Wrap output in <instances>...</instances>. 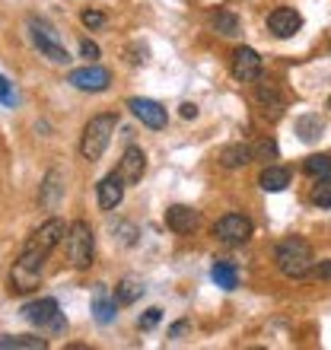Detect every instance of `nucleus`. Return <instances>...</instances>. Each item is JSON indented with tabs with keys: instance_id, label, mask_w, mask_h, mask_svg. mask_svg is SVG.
<instances>
[{
	"instance_id": "obj_1",
	"label": "nucleus",
	"mask_w": 331,
	"mask_h": 350,
	"mask_svg": "<svg viewBox=\"0 0 331 350\" xmlns=\"http://www.w3.org/2000/svg\"><path fill=\"white\" fill-rule=\"evenodd\" d=\"M64 236H67V223L57 220V217L45 220L29 236L23 252H19V261L13 265V274H10V290H13V293H32V290H36L38 280H42L45 258L64 242Z\"/></svg>"
},
{
	"instance_id": "obj_2",
	"label": "nucleus",
	"mask_w": 331,
	"mask_h": 350,
	"mask_svg": "<svg viewBox=\"0 0 331 350\" xmlns=\"http://www.w3.org/2000/svg\"><path fill=\"white\" fill-rule=\"evenodd\" d=\"M274 261H277V271L284 277H290V280H300V277H306L315 267L313 245L306 239H300V236H290V239L280 242L274 249Z\"/></svg>"
},
{
	"instance_id": "obj_3",
	"label": "nucleus",
	"mask_w": 331,
	"mask_h": 350,
	"mask_svg": "<svg viewBox=\"0 0 331 350\" xmlns=\"http://www.w3.org/2000/svg\"><path fill=\"white\" fill-rule=\"evenodd\" d=\"M115 124H118V118H115L111 111H105V115H96V118L86 121L83 137H80V157L90 159V163L102 159V153H105V147H109L111 134H115Z\"/></svg>"
},
{
	"instance_id": "obj_4",
	"label": "nucleus",
	"mask_w": 331,
	"mask_h": 350,
	"mask_svg": "<svg viewBox=\"0 0 331 350\" xmlns=\"http://www.w3.org/2000/svg\"><path fill=\"white\" fill-rule=\"evenodd\" d=\"M64 245H67V258L77 271H86L92 265V249H96V236H92V226L86 220H74L67 226V236H64Z\"/></svg>"
},
{
	"instance_id": "obj_5",
	"label": "nucleus",
	"mask_w": 331,
	"mask_h": 350,
	"mask_svg": "<svg viewBox=\"0 0 331 350\" xmlns=\"http://www.w3.org/2000/svg\"><path fill=\"white\" fill-rule=\"evenodd\" d=\"M29 36H32V45L48 57V61H55V64H67L70 55H67L64 42L57 36V29L42 16H29Z\"/></svg>"
},
{
	"instance_id": "obj_6",
	"label": "nucleus",
	"mask_w": 331,
	"mask_h": 350,
	"mask_svg": "<svg viewBox=\"0 0 331 350\" xmlns=\"http://www.w3.org/2000/svg\"><path fill=\"white\" fill-rule=\"evenodd\" d=\"M252 232H255V223L248 220L246 213H226L213 223V236L223 245H242V242L252 239Z\"/></svg>"
},
{
	"instance_id": "obj_7",
	"label": "nucleus",
	"mask_w": 331,
	"mask_h": 350,
	"mask_svg": "<svg viewBox=\"0 0 331 350\" xmlns=\"http://www.w3.org/2000/svg\"><path fill=\"white\" fill-rule=\"evenodd\" d=\"M23 315L36 328H51V332L64 328V315H61V306H57L55 296H45V299H36V303L23 306Z\"/></svg>"
},
{
	"instance_id": "obj_8",
	"label": "nucleus",
	"mask_w": 331,
	"mask_h": 350,
	"mask_svg": "<svg viewBox=\"0 0 331 350\" xmlns=\"http://www.w3.org/2000/svg\"><path fill=\"white\" fill-rule=\"evenodd\" d=\"M67 83L77 86L80 92H105L111 83V74L99 64H86V67L70 70V74H67Z\"/></svg>"
},
{
	"instance_id": "obj_9",
	"label": "nucleus",
	"mask_w": 331,
	"mask_h": 350,
	"mask_svg": "<svg viewBox=\"0 0 331 350\" xmlns=\"http://www.w3.org/2000/svg\"><path fill=\"white\" fill-rule=\"evenodd\" d=\"M230 70L239 83H255L258 77H261V55L248 45L236 48V51H233V61H230Z\"/></svg>"
},
{
	"instance_id": "obj_10",
	"label": "nucleus",
	"mask_w": 331,
	"mask_h": 350,
	"mask_svg": "<svg viewBox=\"0 0 331 350\" xmlns=\"http://www.w3.org/2000/svg\"><path fill=\"white\" fill-rule=\"evenodd\" d=\"M267 29H271V36H277V38H293L296 32L303 29V16H300L293 7H277L267 13Z\"/></svg>"
},
{
	"instance_id": "obj_11",
	"label": "nucleus",
	"mask_w": 331,
	"mask_h": 350,
	"mask_svg": "<svg viewBox=\"0 0 331 350\" xmlns=\"http://www.w3.org/2000/svg\"><path fill=\"white\" fill-rule=\"evenodd\" d=\"M128 109H131V115H134L140 124H147V128H153V131H163L166 121H169L166 109L159 105V102H153V99H131Z\"/></svg>"
},
{
	"instance_id": "obj_12",
	"label": "nucleus",
	"mask_w": 331,
	"mask_h": 350,
	"mask_svg": "<svg viewBox=\"0 0 331 350\" xmlns=\"http://www.w3.org/2000/svg\"><path fill=\"white\" fill-rule=\"evenodd\" d=\"M115 172L121 175V182L124 185H137L140 178H144V172H147V153L140 147H128L124 153H121V163Z\"/></svg>"
},
{
	"instance_id": "obj_13",
	"label": "nucleus",
	"mask_w": 331,
	"mask_h": 350,
	"mask_svg": "<svg viewBox=\"0 0 331 350\" xmlns=\"http://www.w3.org/2000/svg\"><path fill=\"white\" fill-rule=\"evenodd\" d=\"M198 223H201V213L194 211V207L175 204V207H169V211H166V226H169L172 232H178V236L194 232V230H198Z\"/></svg>"
},
{
	"instance_id": "obj_14",
	"label": "nucleus",
	"mask_w": 331,
	"mask_h": 350,
	"mask_svg": "<svg viewBox=\"0 0 331 350\" xmlns=\"http://www.w3.org/2000/svg\"><path fill=\"white\" fill-rule=\"evenodd\" d=\"M92 315H96L99 325H111L115 315H118V299L109 296V286L105 284H96V290H92Z\"/></svg>"
},
{
	"instance_id": "obj_15",
	"label": "nucleus",
	"mask_w": 331,
	"mask_h": 350,
	"mask_svg": "<svg viewBox=\"0 0 331 350\" xmlns=\"http://www.w3.org/2000/svg\"><path fill=\"white\" fill-rule=\"evenodd\" d=\"M124 188H128V185L121 182L118 172L105 175V178L99 182V207L102 211H115V207L124 201Z\"/></svg>"
},
{
	"instance_id": "obj_16",
	"label": "nucleus",
	"mask_w": 331,
	"mask_h": 350,
	"mask_svg": "<svg viewBox=\"0 0 331 350\" xmlns=\"http://www.w3.org/2000/svg\"><path fill=\"white\" fill-rule=\"evenodd\" d=\"M252 147L248 144H226V147L220 150V166L223 169H242L252 163Z\"/></svg>"
},
{
	"instance_id": "obj_17",
	"label": "nucleus",
	"mask_w": 331,
	"mask_h": 350,
	"mask_svg": "<svg viewBox=\"0 0 331 350\" xmlns=\"http://www.w3.org/2000/svg\"><path fill=\"white\" fill-rule=\"evenodd\" d=\"M64 175H61V169H51V172L45 175V185H42V194H38V201L45 204V207H55L57 201H61V194H64Z\"/></svg>"
},
{
	"instance_id": "obj_18",
	"label": "nucleus",
	"mask_w": 331,
	"mask_h": 350,
	"mask_svg": "<svg viewBox=\"0 0 331 350\" xmlns=\"http://www.w3.org/2000/svg\"><path fill=\"white\" fill-rule=\"evenodd\" d=\"M211 26L217 29L220 36H226V38H236L242 32L239 16H236V13H230V10H213V13H211Z\"/></svg>"
},
{
	"instance_id": "obj_19",
	"label": "nucleus",
	"mask_w": 331,
	"mask_h": 350,
	"mask_svg": "<svg viewBox=\"0 0 331 350\" xmlns=\"http://www.w3.org/2000/svg\"><path fill=\"white\" fill-rule=\"evenodd\" d=\"M258 185H261L265 191H271V194L284 191L287 185H290V169H284V166H267L265 172H261V178H258Z\"/></svg>"
},
{
	"instance_id": "obj_20",
	"label": "nucleus",
	"mask_w": 331,
	"mask_h": 350,
	"mask_svg": "<svg viewBox=\"0 0 331 350\" xmlns=\"http://www.w3.org/2000/svg\"><path fill=\"white\" fill-rule=\"evenodd\" d=\"M322 131H325V124L319 115H300L296 118V134H300L303 144H315V140L322 137Z\"/></svg>"
},
{
	"instance_id": "obj_21",
	"label": "nucleus",
	"mask_w": 331,
	"mask_h": 350,
	"mask_svg": "<svg viewBox=\"0 0 331 350\" xmlns=\"http://www.w3.org/2000/svg\"><path fill=\"white\" fill-rule=\"evenodd\" d=\"M211 277H213V284L223 286V290H236V286H239V271H236L230 261H213Z\"/></svg>"
},
{
	"instance_id": "obj_22",
	"label": "nucleus",
	"mask_w": 331,
	"mask_h": 350,
	"mask_svg": "<svg viewBox=\"0 0 331 350\" xmlns=\"http://www.w3.org/2000/svg\"><path fill=\"white\" fill-rule=\"evenodd\" d=\"M140 296H144V284H140V280H134V277H124V280L115 286V299H118V306L137 303Z\"/></svg>"
},
{
	"instance_id": "obj_23",
	"label": "nucleus",
	"mask_w": 331,
	"mask_h": 350,
	"mask_svg": "<svg viewBox=\"0 0 331 350\" xmlns=\"http://www.w3.org/2000/svg\"><path fill=\"white\" fill-rule=\"evenodd\" d=\"M45 338H29V334H16V338H0V350H45Z\"/></svg>"
},
{
	"instance_id": "obj_24",
	"label": "nucleus",
	"mask_w": 331,
	"mask_h": 350,
	"mask_svg": "<svg viewBox=\"0 0 331 350\" xmlns=\"http://www.w3.org/2000/svg\"><path fill=\"white\" fill-rule=\"evenodd\" d=\"M303 172L313 178H331V153H319V157L303 159Z\"/></svg>"
},
{
	"instance_id": "obj_25",
	"label": "nucleus",
	"mask_w": 331,
	"mask_h": 350,
	"mask_svg": "<svg viewBox=\"0 0 331 350\" xmlns=\"http://www.w3.org/2000/svg\"><path fill=\"white\" fill-rule=\"evenodd\" d=\"M255 99L261 102V105H271L274 115H280V109H284V99H280V92H277L274 83H258L255 86Z\"/></svg>"
},
{
	"instance_id": "obj_26",
	"label": "nucleus",
	"mask_w": 331,
	"mask_h": 350,
	"mask_svg": "<svg viewBox=\"0 0 331 350\" xmlns=\"http://www.w3.org/2000/svg\"><path fill=\"white\" fill-rule=\"evenodd\" d=\"M313 204L315 207H331V178H315Z\"/></svg>"
},
{
	"instance_id": "obj_27",
	"label": "nucleus",
	"mask_w": 331,
	"mask_h": 350,
	"mask_svg": "<svg viewBox=\"0 0 331 350\" xmlns=\"http://www.w3.org/2000/svg\"><path fill=\"white\" fill-rule=\"evenodd\" d=\"M83 26L86 29H99V26H105V13H99V10H83Z\"/></svg>"
},
{
	"instance_id": "obj_28",
	"label": "nucleus",
	"mask_w": 331,
	"mask_h": 350,
	"mask_svg": "<svg viewBox=\"0 0 331 350\" xmlns=\"http://www.w3.org/2000/svg\"><path fill=\"white\" fill-rule=\"evenodd\" d=\"M252 157H258V159L277 157V144H274V140H261L258 147H252Z\"/></svg>"
},
{
	"instance_id": "obj_29",
	"label": "nucleus",
	"mask_w": 331,
	"mask_h": 350,
	"mask_svg": "<svg viewBox=\"0 0 331 350\" xmlns=\"http://www.w3.org/2000/svg\"><path fill=\"white\" fill-rule=\"evenodd\" d=\"M0 102L3 105H16V96H13V86L7 83V77H0Z\"/></svg>"
},
{
	"instance_id": "obj_30",
	"label": "nucleus",
	"mask_w": 331,
	"mask_h": 350,
	"mask_svg": "<svg viewBox=\"0 0 331 350\" xmlns=\"http://www.w3.org/2000/svg\"><path fill=\"white\" fill-rule=\"evenodd\" d=\"M80 55L90 57V61H96V57H99V45H96V42H90V38H83V42H80Z\"/></svg>"
},
{
	"instance_id": "obj_31",
	"label": "nucleus",
	"mask_w": 331,
	"mask_h": 350,
	"mask_svg": "<svg viewBox=\"0 0 331 350\" xmlns=\"http://www.w3.org/2000/svg\"><path fill=\"white\" fill-rule=\"evenodd\" d=\"M159 319H163V309H147V312H144V319H140V328H153Z\"/></svg>"
},
{
	"instance_id": "obj_32",
	"label": "nucleus",
	"mask_w": 331,
	"mask_h": 350,
	"mask_svg": "<svg viewBox=\"0 0 331 350\" xmlns=\"http://www.w3.org/2000/svg\"><path fill=\"white\" fill-rule=\"evenodd\" d=\"M128 64H144V61H147V48H137V45H131L128 48Z\"/></svg>"
},
{
	"instance_id": "obj_33",
	"label": "nucleus",
	"mask_w": 331,
	"mask_h": 350,
	"mask_svg": "<svg viewBox=\"0 0 331 350\" xmlns=\"http://www.w3.org/2000/svg\"><path fill=\"white\" fill-rule=\"evenodd\" d=\"M315 274H319V280H331V258L315 267Z\"/></svg>"
},
{
	"instance_id": "obj_34",
	"label": "nucleus",
	"mask_w": 331,
	"mask_h": 350,
	"mask_svg": "<svg viewBox=\"0 0 331 350\" xmlns=\"http://www.w3.org/2000/svg\"><path fill=\"white\" fill-rule=\"evenodd\" d=\"M182 118H188V121L198 118V105H194V102H185L182 105Z\"/></svg>"
},
{
	"instance_id": "obj_35",
	"label": "nucleus",
	"mask_w": 331,
	"mask_h": 350,
	"mask_svg": "<svg viewBox=\"0 0 331 350\" xmlns=\"http://www.w3.org/2000/svg\"><path fill=\"white\" fill-rule=\"evenodd\" d=\"M185 328H188V325H185V322H175V325H172V332H169V334H172V338H178V334H182Z\"/></svg>"
},
{
	"instance_id": "obj_36",
	"label": "nucleus",
	"mask_w": 331,
	"mask_h": 350,
	"mask_svg": "<svg viewBox=\"0 0 331 350\" xmlns=\"http://www.w3.org/2000/svg\"><path fill=\"white\" fill-rule=\"evenodd\" d=\"M328 109H331V96H328Z\"/></svg>"
},
{
	"instance_id": "obj_37",
	"label": "nucleus",
	"mask_w": 331,
	"mask_h": 350,
	"mask_svg": "<svg viewBox=\"0 0 331 350\" xmlns=\"http://www.w3.org/2000/svg\"><path fill=\"white\" fill-rule=\"evenodd\" d=\"M328 51H331V45H328Z\"/></svg>"
}]
</instances>
